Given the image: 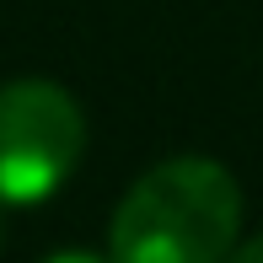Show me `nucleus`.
<instances>
[{"mask_svg":"<svg viewBox=\"0 0 263 263\" xmlns=\"http://www.w3.org/2000/svg\"><path fill=\"white\" fill-rule=\"evenodd\" d=\"M242 236V188L210 156L156 161L107 220L113 263H226Z\"/></svg>","mask_w":263,"mask_h":263,"instance_id":"1","label":"nucleus"},{"mask_svg":"<svg viewBox=\"0 0 263 263\" xmlns=\"http://www.w3.org/2000/svg\"><path fill=\"white\" fill-rule=\"evenodd\" d=\"M86 151V113L59 81L22 76L0 86V204H43Z\"/></svg>","mask_w":263,"mask_h":263,"instance_id":"2","label":"nucleus"},{"mask_svg":"<svg viewBox=\"0 0 263 263\" xmlns=\"http://www.w3.org/2000/svg\"><path fill=\"white\" fill-rule=\"evenodd\" d=\"M226 263H263V231L247 236V242H236L231 253H226Z\"/></svg>","mask_w":263,"mask_h":263,"instance_id":"3","label":"nucleus"},{"mask_svg":"<svg viewBox=\"0 0 263 263\" xmlns=\"http://www.w3.org/2000/svg\"><path fill=\"white\" fill-rule=\"evenodd\" d=\"M43 263H113V258H102V253H86V247H65V253H49Z\"/></svg>","mask_w":263,"mask_h":263,"instance_id":"4","label":"nucleus"},{"mask_svg":"<svg viewBox=\"0 0 263 263\" xmlns=\"http://www.w3.org/2000/svg\"><path fill=\"white\" fill-rule=\"evenodd\" d=\"M0 242H6V231H0Z\"/></svg>","mask_w":263,"mask_h":263,"instance_id":"5","label":"nucleus"}]
</instances>
